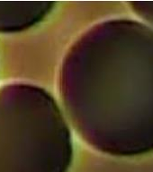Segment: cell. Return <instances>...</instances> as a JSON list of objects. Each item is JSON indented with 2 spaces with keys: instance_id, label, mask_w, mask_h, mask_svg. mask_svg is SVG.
I'll use <instances>...</instances> for the list:
<instances>
[{
  "instance_id": "1",
  "label": "cell",
  "mask_w": 153,
  "mask_h": 172,
  "mask_svg": "<svg viewBox=\"0 0 153 172\" xmlns=\"http://www.w3.org/2000/svg\"><path fill=\"white\" fill-rule=\"evenodd\" d=\"M72 139L52 97L27 84L0 89V172H66Z\"/></svg>"
},
{
  "instance_id": "2",
  "label": "cell",
  "mask_w": 153,
  "mask_h": 172,
  "mask_svg": "<svg viewBox=\"0 0 153 172\" xmlns=\"http://www.w3.org/2000/svg\"><path fill=\"white\" fill-rule=\"evenodd\" d=\"M53 5L50 2H0V33L31 28L49 15Z\"/></svg>"
}]
</instances>
